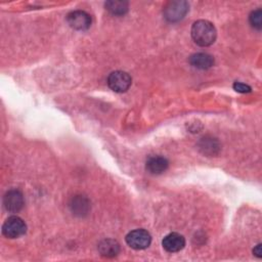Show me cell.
<instances>
[{
    "label": "cell",
    "instance_id": "1",
    "mask_svg": "<svg viewBox=\"0 0 262 262\" xmlns=\"http://www.w3.org/2000/svg\"><path fill=\"white\" fill-rule=\"evenodd\" d=\"M190 34L195 44L202 47L212 45L217 37V32L214 25L205 19L194 21L191 26Z\"/></svg>",
    "mask_w": 262,
    "mask_h": 262
},
{
    "label": "cell",
    "instance_id": "2",
    "mask_svg": "<svg viewBox=\"0 0 262 262\" xmlns=\"http://www.w3.org/2000/svg\"><path fill=\"white\" fill-rule=\"evenodd\" d=\"M27 231L26 222L18 216L8 217L2 225V233L8 238H17Z\"/></svg>",
    "mask_w": 262,
    "mask_h": 262
},
{
    "label": "cell",
    "instance_id": "3",
    "mask_svg": "<svg viewBox=\"0 0 262 262\" xmlns=\"http://www.w3.org/2000/svg\"><path fill=\"white\" fill-rule=\"evenodd\" d=\"M125 239L127 245L134 250H144L151 243V236L149 232L142 228L131 230L127 233Z\"/></svg>",
    "mask_w": 262,
    "mask_h": 262
},
{
    "label": "cell",
    "instance_id": "4",
    "mask_svg": "<svg viewBox=\"0 0 262 262\" xmlns=\"http://www.w3.org/2000/svg\"><path fill=\"white\" fill-rule=\"evenodd\" d=\"M131 83L132 79L130 75L123 71H115L111 73L107 77L108 87L117 93L126 92L131 86Z\"/></svg>",
    "mask_w": 262,
    "mask_h": 262
},
{
    "label": "cell",
    "instance_id": "5",
    "mask_svg": "<svg viewBox=\"0 0 262 262\" xmlns=\"http://www.w3.org/2000/svg\"><path fill=\"white\" fill-rule=\"evenodd\" d=\"M188 11V4L185 1L170 2L164 9V16L168 21L175 23L182 19Z\"/></svg>",
    "mask_w": 262,
    "mask_h": 262
},
{
    "label": "cell",
    "instance_id": "6",
    "mask_svg": "<svg viewBox=\"0 0 262 262\" xmlns=\"http://www.w3.org/2000/svg\"><path fill=\"white\" fill-rule=\"evenodd\" d=\"M25 205L24 195L18 189H10L3 196V206L10 213L19 212Z\"/></svg>",
    "mask_w": 262,
    "mask_h": 262
},
{
    "label": "cell",
    "instance_id": "7",
    "mask_svg": "<svg viewBox=\"0 0 262 262\" xmlns=\"http://www.w3.org/2000/svg\"><path fill=\"white\" fill-rule=\"evenodd\" d=\"M68 24L71 28L78 31L88 30L91 26V16L83 10H74L67 16Z\"/></svg>",
    "mask_w": 262,
    "mask_h": 262
},
{
    "label": "cell",
    "instance_id": "8",
    "mask_svg": "<svg viewBox=\"0 0 262 262\" xmlns=\"http://www.w3.org/2000/svg\"><path fill=\"white\" fill-rule=\"evenodd\" d=\"M163 248L169 253H176L181 251L185 246V238L182 234L171 232L167 234L162 241Z\"/></svg>",
    "mask_w": 262,
    "mask_h": 262
},
{
    "label": "cell",
    "instance_id": "9",
    "mask_svg": "<svg viewBox=\"0 0 262 262\" xmlns=\"http://www.w3.org/2000/svg\"><path fill=\"white\" fill-rule=\"evenodd\" d=\"M169 166V162L166 158L162 156H151L147 159L145 163V169L148 173L154 175H159L164 173Z\"/></svg>",
    "mask_w": 262,
    "mask_h": 262
},
{
    "label": "cell",
    "instance_id": "10",
    "mask_svg": "<svg viewBox=\"0 0 262 262\" xmlns=\"http://www.w3.org/2000/svg\"><path fill=\"white\" fill-rule=\"evenodd\" d=\"M189 62L192 67L199 70L210 69L214 64V58L212 55L204 52L194 53L189 57Z\"/></svg>",
    "mask_w": 262,
    "mask_h": 262
},
{
    "label": "cell",
    "instance_id": "11",
    "mask_svg": "<svg viewBox=\"0 0 262 262\" xmlns=\"http://www.w3.org/2000/svg\"><path fill=\"white\" fill-rule=\"evenodd\" d=\"M98 251L101 256L112 258L119 254L120 252V245L117 241L112 238H105L101 241L98 245Z\"/></svg>",
    "mask_w": 262,
    "mask_h": 262
},
{
    "label": "cell",
    "instance_id": "12",
    "mask_svg": "<svg viewBox=\"0 0 262 262\" xmlns=\"http://www.w3.org/2000/svg\"><path fill=\"white\" fill-rule=\"evenodd\" d=\"M70 207H71L73 214L78 215V216H83L88 213V211L90 209V204H89V201L85 196L77 195L72 200Z\"/></svg>",
    "mask_w": 262,
    "mask_h": 262
},
{
    "label": "cell",
    "instance_id": "13",
    "mask_svg": "<svg viewBox=\"0 0 262 262\" xmlns=\"http://www.w3.org/2000/svg\"><path fill=\"white\" fill-rule=\"evenodd\" d=\"M105 9L114 15H123L128 11V3L125 1H107Z\"/></svg>",
    "mask_w": 262,
    "mask_h": 262
},
{
    "label": "cell",
    "instance_id": "14",
    "mask_svg": "<svg viewBox=\"0 0 262 262\" xmlns=\"http://www.w3.org/2000/svg\"><path fill=\"white\" fill-rule=\"evenodd\" d=\"M250 24L253 28L257 30H261L262 28V10L260 8L253 10L249 16Z\"/></svg>",
    "mask_w": 262,
    "mask_h": 262
},
{
    "label": "cell",
    "instance_id": "15",
    "mask_svg": "<svg viewBox=\"0 0 262 262\" xmlns=\"http://www.w3.org/2000/svg\"><path fill=\"white\" fill-rule=\"evenodd\" d=\"M217 147L216 143L214 142L213 138L208 139V138H202L201 141V148L204 149L205 152H211L214 154V149Z\"/></svg>",
    "mask_w": 262,
    "mask_h": 262
},
{
    "label": "cell",
    "instance_id": "16",
    "mask_svg": "<svg viewBox=\"0 0 262 262\" xmlns=\"http://www.w3.org/2000/svg\"><path fill=\"white\" fill-rule=\"evenodd\" d=\"M233 89L236 92H239V93H249L252 90V88L249 85L244 84L242 82H234L233 83Z\"/></svg>",
    "mask_w": 262,
    "mask_h": 262
},
{
    "label": "cell",
    "instance_id": "17",
    "mask_svg": "<svg viewBox=\"0 0 262 262\" xmlns=\"http://www.w3.org/2000/svg\"><path fill=\"white\" fill-rule=\"evenodd\" d=\"M253 253H254V255L257 256L258 258L261 257V253H262V251H261V244H258V245L253 249Z\"/></svg>",
    "mask_w": 262,
    "mask_h": 262
}]
</instances>
